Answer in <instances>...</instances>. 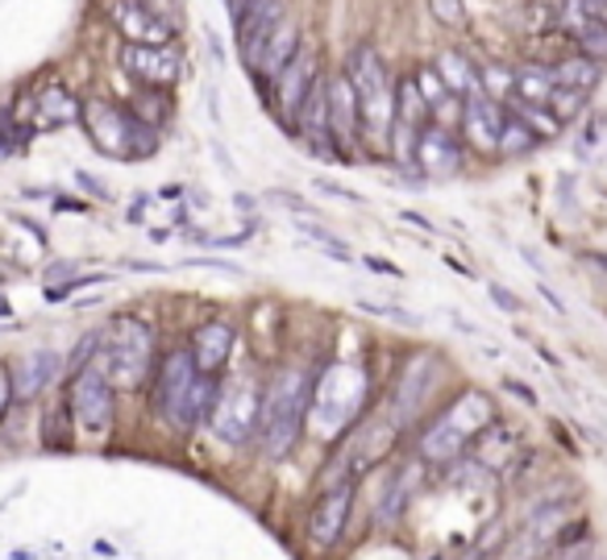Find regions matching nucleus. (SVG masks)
<instances>
[{
	"mask_svg": "<svg viewBox=\"0 0 607 560\" xmlns=\"http://www.w3.org/2000/svg\"><path fill=\"white\" fill-rule=\"evenodd\" d=\"M313 399V373L304 366H283L262 391V415H259V441L266 457H283L295 444L304 415Z\"/></svg>",
	"mask_w": 607,
	"mask_h": 560,
	"instance_id": "1",
	"label": "nucleus"
},
{
	"mask_svg": "<svg viewBox=\"0 0 607 560\" xmlns=\"http://www.w3.org/2000/svg\"><path fill=\"white\" fill-rule=\"evenodd\" d=\"M491 424H495V403H491L483 391L458 394L450 408L425 427V436H420V457L429 461V465H450V461L462 457Z\"/></svg>",
	"mask_w": 607,
	"mask_h": 560,
	"instance_id": "2",
	"label": "nucleus"
},
{
	"mask_svg": "<svg viewBox=\"0 0 607 560\" xmlns=\"http://www.w3.org/2000/svg\"><path fill=\"white\" fill-rule=\"evenodd\" d=\"M346 75L358 96V117H363V134L370 146H387L391 141V125H396V87L387 75V63L379 59L375 46H354L346 63Z\"/></svg>",
	"mask_w": 607,
	"mask_h": 560,
	"instance_id": "3",
	"label": "nucleus"
},
{
	"mask_svg": "<svg viewBox=\"0 0 607 560\" xmlns=\"http://www.w3.org/2000/svg\"><path fill=\"white\" fill-rule=\"evenodd\" d=\"M80 120L87 129V141L101 154H108V158H117V162H138V158H150L158 150V129L146 125L134 108H122V104L108 101H87Z\"/></svg>",
	"mask_w": 607,
	"mask_h": 560,
	"instance_id": "4",
	"label": "nucleus"
},
{
	"mask_svg": "<svg viewBox=\"0 0 607 560\" xmlns=\"http://www.w3.org/2000/svg\"><path fill=\"white\" fill-rule=\"evenodd\" d=\"M366 370L354 361H333L329 370L313 382V399H308V415L325 436H342L366 408Z\"/></svg>",
	"mask_w": 607,
	"mask_h": 560,
	"instance_id": "5",
	"label": "nucleus"
},
{
	"mask_svg": "<svg viewBox=\"0 0 607 560\" xmlns=\"http://www.w3.org/2000/svg\"><path fill=\"white\" fill-rule=\"evenodd\" d=\"M96 366L108 373L113 387L134 391V387L146 382V373L155 366V332L134 316H125L101 337V361Z\"/></svg>",
	"mask_w": 607,
	"mask_h": 560,
	"instance_id": "6",
	"label": "nucleus"
},
{
	"mask_svg": "<svg viewBox=\"0 0 607 560\" xmlns=\"http://www.w3.org/2000/svg\"><path fill=\"white\" fill-rule=\"evenodd\" d=\"M262 391H266V387L259 382L254 370L233 373L226 387H217V403H212V415H209L212 432L229 444H245L250 436H259Z\"/></svg>",
	"mask_w": 607,
	"mask_h": 560,
	"instance_id": "7",
	"label": "nucleus"
},
{
	"mask_svg": "<svg viewBox=\"0 0 607 560\" xmlns=\"http://www.w3.org/2000/svg\"><path fill=\"white\" fill-rule=\"evenodd\" d=\"M67 403H71L75 427H80L84 436H92V441H105L108 427H113V382H108V373L101 370L96 361L71 373Z\"/></svg>",
	"mask_w": 607,
	"mask_h": 560,
	"instance_id": "8",
	"label": "nucleus"
},
{
	"mask_svg": "<svg viewBox=\"0 0 607 560\" xmlns=\"http://www.w3.org/2000/svg\"><path fill=\"white\" fill-rule=\"evenodd\" d=\"M196 378H200V366L191 349H175V353L163 357L158 366V382H155V408L171 420L175 427L188 432V403L191 391H196Z\"/></svg>",
	"mask_w": 607,
	"mask_h": 560,
	"instance_id": "9",
	"label": "nucleus"
},
{
	"mask_svg": "<svg viewBox=\"0 0 607 560\" xmlns=\"http://www.w3.org/2000/svg\"><path fill=\"white\" fill-rule=\"evenodd\" d=\"M316 75H321V59H316V46L308 42H300V51L292 54V63L279 71L271 87H275V113L283 125H292L295 129V117H300V104L308 96V87L316 84Z\"/></svg>",
	"mask_w": 607,
	"mask_h": 560,
	"instance_id": "10",
	"label": "nucleus"
},
{
	"mask_svg": "<svg viewBox=\"0 0 607 560\" xmlns=\"http://www.w3.org/2000/svg\"><path fill=\"white\" fill-rule=\"evenodd\" d=\"M574 519V503H550V507H541L524 531L516 536V543L507 548V560H537L545 548H554L562 540V531L566 524Z\"/></svg>",
	"mask_w": 607,
	"mask_h": 560,
	"instance_id": "11",
	"label": "nucleus"
},
{
	"mask_svg": "<svg viewBox=\"0 0 607 560\" xmlns=\"http://www.w3.org/2000/svg\"><path fill=\"white\" fill-rule=\"evenodd\" d=\"M349 507H354V477H342V482H333L329 490L316 498L313 519H308V540L316 548H333L342 540V531H346Z\"/></svg>",
	"mask_w": 607,
	"mask_h": 560,
	"instance_id": "12",
	"label": "nucleus"
},
{
	"mask_svg": "<svg viewBox=\"0 0 607 560\" xmlns=\"http://www.w3.org/2000/svg\"><path fill=\"white\" fill-rule=\"evenodd\" d=\"M122 67L125 75H134V80L146 87H171L175 80H179V71H184V59L175 51V42L171 46H138V42H125Z\"/></svg>",
	"mask_w": 607,
	"mask_h": 560,
	"instance_id": "13",
	"label": "nucleus"
},
{
	"mask_svg": "<svg viewBox=\"0 0 607 560\" xmlns=\"http://www.w3.org/2000/svg\"><path fill=\"white\" fill-rule=\"evenodd\" d=\"M503 120H507V108L503 101H491L486 92H474L462 104V134L479 154H495L500 150V137H503Z\"/></svg>",
	"mask_w": 607,
	"mask_h": 560,
	"instance_id": "14",
	"label": "nucleus"
},
{
	"mask_svg": "<svg viewBox=\"0 0 607 560\" xmlns=\"http://www.w3.org/2000/svg\"><path fill=\"white\" fill-rule=\"evenodd\" d=\"M108 21L117 25V34L125 42H138V46H171L175 38L171 25L163 18H155L138 0H108Z\"/></svg>",
	"mask_w": 607,
	"mask_h": 560,
	"instance_id": "15",
	"label": "nucleus"
},
{
	"mask_svg": "<svg viewBox=\"0 0 607 560\" xmlns=\"http://www.w3.org/2000/svg\"><path fill=\"white\" fill-rule=\"evenodd\" d=\"M295 134L304 137L316 154H329L337 150L333 141V129H329V75L321 71L316 84L308 87V96L300 104V117H295Z\"/></svg>",
	"mask_w": 607,
	"mask_h": 560,
	"instance_id": "16",
	"label": "nucleus"
},
{
	"mask_svg": "<svg viewBox=\"0 0 607 560\" xmlns=\"http://www.w3.org/2000/svg\"><path fill=\"white\" fill-rule=\"evenodd\" d=\"M433 382H437L433 357H417V361H408V370L399 373L396 391H391V415L399 420V427L417 415L420 403H425L429 391H433Z\"/></svg>",
	"mask_w": 607,
	"mask_h": 560,
	"instance_id": "17",
	"label": "nucleus"
},
{
	"mask_svg": "<svg viewBox=\"0 0 607 560\" xmlns=\"http://www.w3.org/2000/svg\"><path fill=\"white\" fill-rule=\"evenodd\" d=\"M412 162H417L425 175H453V170L462 167V146H458V137H453L446 125L429 120L417 137V154H412Z\"/></svg>",
	"mask_w": 607,
	"mask_h": 560,
	"instance_id": "18",
	"label": "nucleus"
},
{
	"mask_svg": "<svg viewBox=\"0 0 607 560\" xmlns=\"http://www.w3.org/2000/svg\"><path fill=\"white\" fill-rule=\"evenodd\" d=\"M233 345H238V328H233V324L226 320L200 324V328L191 332V357H196L200 373H221V366H226L229 353H233Z\"/></svg>",
	"mask_w": 607,
	"mask_h": 560,
	"instance_id": "19",
	"label": "nucleus"
},
{
	"mask_svg": "<svg viewBox=\"0 0 607 560\" xmlns=\"http://www.w3.org/2000/svg\"><path fill=\"white\" fill-rule=\"evenodd\" d=\"M358 96H354V84H349L346 71H337L329 75V129H333V141L337 146H349V141H358Z\"/></svg>",
	"mask_w": 607,
	"mask_h": 560,
	"instance_id": "20",
	"label": "nucleus"
},
{
	"mask_svg": "<svg viewBox=\"0 0 607 560\" xmlns=\"http://www.w3.org/2000/svg\"><path fill=\"white\" fill-rule=\"evenodd\" d=\"M300 30H295V21L292 18H283L266 34V42H262V54H259V63H254V75H262V80H275L279 71L292 63V54L300 51Z\"/></svg>",
	"mask_w": 607,
	"mask_h": 560,
	"instance_id": "21",
	"label": "nucleus"
},
{
	"mask_svg": "<svg viewBox=\"0 0 607 560\" xmlns=\"http://www.w3.org/2000/svg\"><path fill=\"white\" fill-rule=\"evenodd\" d=\"M84 113V104L71 101L67 87H42L38 96H30V120H34V129H54V125H67V120H80Z\"/></svg>",
	"mask_w": 607,
	"mask_h": 560,
	"instance_id": "22",
	"label": "nucleus"
},
{
	"mask_svg": "<svg viewBox=\"0 0 607 560\" xmlns=\"http://www.w3.org/2000/svg\"><path fill=\"white\" fill-rule=\"evenodd\" d=\"M437 75L446 80V87H450L453 96H474V92H483V80H479V71L467 63V54L458 51H446L441 59H437Z\"/></svg>",
	"mask_w": 607,
	"mask_h": 560,
	"instance_id": "23",
	"label": "nucleus"
},
{
	"mask_svg": "<svg viewBox=\"0 0 607 560\" xmlns=\"http://www.w3.org/2000/svg\"><path fill=\"white\" fill-rule=\"evenodd\" d=\"M554 84L557 87H578V92H590V87L599 84V75H604V67L595 63V59H587V54H571V59H557L554 67Z\"/></svg>",
	"mask_w": 607,
	"mask_h": 560,
	"instance_id": "24",
	"label": "nucleus"
},
{
	"mask_svg": "<svg viewBox=\"0 0 607 560\" xmlns=\"http://www.w3.org/2000/svg\"><path fill=\"white\" fill-rule=\"evenodd\" d=\"M54 366H59V353H51V349H38V353L25 357V361H21V373L13 378V391H18V399H30V394L42 391V387H46V378L54 373Z\"/></svg>",
	"mask_w": 607,
	"mask_h": 560,
	"instance_id": "25",
	"label": "nucleus"
},
{
	"mask_svg": "<svg viewBox=\"0 0 607 560\" xmlns=\"http://www.w3.org/2000/svg\"><path fill=\"white\" fill-rule=\"evenodd\" d=\"M474 448V457H479V465H486V469H503L507 461H512V453H516V436L512 432H503V427H486L479 441L470 444Z\"/></svg>",
	"mask_w": 607,
	"mask_h": 560,
	"instance_id": "26",
	"label": "nucleus"
},
{
	"mask_svg": "<svg viewBox=\"0 0 607 560\" xmlns=\"http://www.w3.org/2000/svg\"><path fill=\"white\" fill-rule=\"evenodd\" d=\"M554 71L550 67H521L516 80H512V101H524V104H550L554 96Z\"/></svg>",
	"mask_w": 607,
	"mask_h": 560,
	"instance_id": "27",
	"label": "nucleus"
},
{
	"mask_svg": "<svg viewBox=\"0 0 607 560\" xmlns=\"http://www.w3.org/2000/svg\"><path fill=\"white\" fill-rule=\"evenodd\" d=\"M562 25L583 30V25H607V0H562Z\"/></svg>",
	"mask_w": 607,
	"mask_h": 560,
	"instance_id": "28",
	"label": "nucleus"
},
{
	"mask_svg": "<svg viewBox=\"0 0 607 560\" xmlns=\"http://www.w3.org/2000/svg\"><path fill=\"white\" fill-rule=\"evenodd\" d=\"M541 137L528 129V120H521L512 108H507V120H503V137H500V154H512V158H521V154L537 150Z\"/></svg>",
	"mask_w": 607,
	"mask_h": 560,
	"instance_id": "29",
	"label": "nucleus"
},
{
	"mask_svg": "<svg viewBox=\"0 0 607 560\" xmlns=\"http://www.w3.org/2000/svg\"><path fill=\"white\" fill-rule=\"evenodd\" d=\"M587 96H590V92H578V87H554V96H550V104H545V108H550V113H554V117L566 125V120H574L578 113H583V108H587Z\"/></svg>",
	"mask_w": 607,
	"mask_h": 560,
	"instance_id": "30",
	"label": "nucleus"
},
{
	"mask_svg": "<svg viewBox=\"0 0 607 560\" xmlns=\"http://www.w3.org/2000/svg\"><path fill=\"white\" fill-rule=\"evenodd\" d=\"M571 38L578 42V54H587L595 63L607 59V25H583V30H574Z\"/></svg>",
	"mask_w": 607,
	"mask_h": 560,
	"instance_id": "31",
	"label": "nucleus"
},
{
	"mask_svg": "<svg viewBox=\"0 0 607 560\" xmlns=\"http://www.w3.org/2000/svg\"><path fill=\"white\" fill-rule=\"evenodd\" d=\"M429 13H433L441 25H462L467 4H462V0H429Z\"/></svg>",
	"mask_w": 607,
	"mask_h": 560,
	"instance_id": "32",
	"label": "nucleus"
},
{
	"mask_svg": "<svg viewBox=\"0 0 607 560\" xmlns=\"http://www.w3.org/2000/svg\"><path fill=\"white\" fill-rule=\"evenodd\" d=\"M138 4H146V9H150L155 18L167 21L171 30H179V13H184V9H179V0H138Z\"/></svg>",
	"mask_w": 607,
	"mask_h": 560,
	"instance_id": "33",
	"label": "nucleus"
},
{
	"mask_svg": "<svg viewBox=\"0 0 607 560\" xmlns=\"http://www.w3.org/2000/svg\"><path fill=\"white\" fill-rule=\"evenodd\" d=\"M358 307H363V311H375V316H387V320H399V324H417V316H412V311H404V307L366 304V299H358Z\"/></svg>",
	"mask_w": 607,
	"mask_h": 560,
	"instance_id": "34",
	"label": "nucleus"
},
{
	"mask_svg": "<svg viewBox=\"0 0 607 560\" xmlns=\"http://www.w3.org/2000/svg\"><path fill=\"white\" fill-rule=\"evenodd\" d=\"M13 399H18V391H13V373L0 366V420L9 415V408H13Z\"/></svg>",
	"mask_w": 607,
	"mask_h": 560,
	"instance_id": "35",
	"label": "nucleus"
},
{
	"mask_svg": "<svg viewBox=\"0 0 607 560\" xmlns=\"http://www.w3.org/2000/svg\"><path fill=\"white\" fill-rule=\"evenodd\" d=\"M491 299H495V304L503 307V311H512V316H516V311H521V299H516V295H512V290L507 287H491Z\"/></svg>",
	"mask_w": 607,
	"mask_h": 560,
	"instance_id": "36",
	"label": "nucleus"
},
{
	"mask_svg": "<svg viewBox=\"0 0 607 560\" xmlns=\"http://www.w3.org/2000/svg\"><path fill=\"white\" fill-rule=\"evenodd\" d=\"M495 540H500V527H491V531H486V540L474 543V548H470L462 560H486V557H491V543H495Z\"/></svg>",
	"mask_w": 607,
	"mask_h": 560,
	"instance_id": "37",
	"label": "nucleus"
},
{
	"mask_svg": "<svg viewBox=\"0 0 607 560\" xmlns=\"http://www.w3.org/2000/svg\"><path fill=\"white\" fill-rule=\"evenodd\" d=\"M316 187H321V191H329V196H342L346 204H358V200H363L358 191H349V187H337V183H329V179H316Z\"/></svg>",
	"mask_w": 607,
	"mask_h": 560,
	"instance_id": "38",
	"label": "nucleus"
},
{
	"mask_svg": "<svg viewBox=\"0 0 607 560\" xmlns=\"http://www.w3.org/2000/svg\"><path fill=\"white\" fill-rule=\"evenodd\" d=\"M363 266H370L375 274H396V278H399V266H391V262H383V257H363Z\"/></svg>",
	"mask_w": 607,
	"mask_h": 560,
	"instance_id": "39",
	"label": "nucleus"
},
{
	"mask_svg": "<svg viewBox=\"0 0 607 560\" xmlns=\"http://www.w3.org/2000/svg\"><path fill=\"white\" fill-rule=\"evenodd\" d=\"M503 387H507V391H512V394H521L524 403H537V394L528 391V387H524V382H512V378H507V382H503Z\"/></svg>",
	"mask_w": 607,
	"mask_h": 560,
	"instance_id": "40",
	"label": "nucleus"
},
{
	"mask_svg": "<svg viewBox=\"0 0 607 560\" xmlns=\"http://www.w3.org/2000/svg\"><path fill=\"white\" fill-rule=\"evenodd\" d=\"M250 4H259V0H229V13H233V18H238V13H245V9H250Z\"/></svg>",
	"mask_w": 607,
	"mask_h": 560,
	"instance_id": "41",
	"label": "nucleus"
}]
</instances>
